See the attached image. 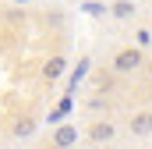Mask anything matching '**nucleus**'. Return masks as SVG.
I'll return each mask as SVG.
<instances>
[{
    "label": "nucleus",
    "instance_id": "1",
    "mask_svg": "<svg viewBox=\"0 0 152 149\" xmlns=\"http://www.w3.org/2000/svg\"><path fill=\"white\" fill-rule=\"evenodd\" d=\"M142 64H145V50L142 46H124V50H117L113 60H110L113 74H134Z\"/></svg>",
    "mask_w": 152,
    "mask_h": 149
},
{
    "label": "nucleus",
    "instance_id": "2",
    "mask_svg": "<svg viewBox=\"0 0 152 149\" xmlns=\"http://www.w3.org/2000/svg\"><path fill=\"white\" fill-rule=\"evenodd\" d=\"M88 139H92L96 146H110V142L117 139V124H113V121H92Z\"/></svg>",
    "mask_w": 152,
    "mask_h": 149
},
{
    "label": "nucleus",
    "instance_id": "3",
    "mask_svg": "<svg viewBox=\"0 0 152 149\" xmlns=\"http://www.w3.org/2000/svg\"><path fill=\"white\" fill-rule=\"evenodd\" d=\"M64 71H67V57H64V53H53V57L42 64V78H46V82H57Z\"/></svg>",
    "mask_w": 152,
    "mask_h": 149
},
{
    "label": "nucleus",
    "instance_id": "4",
    "mask_svg": "<svg viewBox=\"0 0 152 149\" xmlns=\"http://www.w3.org/2000/svg\"><path fill=\"white\" fill-rule=\"evenodd\" d=\"M75 142H78V128H75V124H60L57 135H53V146L67 149V146H75Z\"/></svg>",
    "mask_w": 152,
    "mask_h": 149
},
{
    "label": "nucleus",
    "instance_id": "5",
    "mask_svg": "<svg viewBox=\"0 0 152 149\" xmlns=\"http://www.w3.org/2000/svg\"><path fill=\"white\" fill-rule=\"evenodd\" d=\"M32 131H36V121H32V117H21V121H14V128H11L14 139H32Z\"/></svg>",
    "mask_w": 152,
    "mask_h": 149
},
{
    "label": "nucleus",
    "instance_id": "6",
    "mask_svg": "<svg viewBox=\"0 0 152 149\" xmlns=\"http://www.w3.org/2000/svg\"><path fill=\"white\" fill-rule=\"evenodd\" d=\"M149 128H152V117H149V114H138V117L131 121V131H134V135H145Z\"/></svg>",
    "mask_w": 152,
    "mask_h": 149
},
{
    "label": "nucleus",
    "instance_id": "7",
    "mask_svg": "<svg viewBox=\"0 0 152 149\" xmlns=\"http://www.w3.org/2000/svg\"><path fill=\"white\" fill-rule=\"evenodd\" d=\"M113 14H117V18H127V14H131V4H127V0H120V4L113 7Z\"/></svg>",
    "mask_w": 152,
    "mask_h": 149
},
{
    "label": "nucleus",
    "instance_id": "8",
    "mask_svg": "<svg viewBox=\"0 0 152 149\" xmlns=\"http://www.w3.org/2000/svg\"><path fill=\"white\" fill-rule=\"evenodd\" d=\"M149 43H152V32H149V29H142V32H138V46H149Z\"/></svg>",
    "mask_w": 152,
    "mask_h": 149
},
{
    "label": "nucleus",
    "instance_id": "9",
    "mask_svg": "<svg viewBox=\"0 0 152 149\" xmlns=\"http://www.w3.org/2000/svg\"><path fill=\"white\" fill-rule=\"evenodd\" d=\"M42 149H60V146H53V142H50V146H42Z\"/></svg>",
    "mask_w": 152,
    "mask_h": 149
}]
</instances>
